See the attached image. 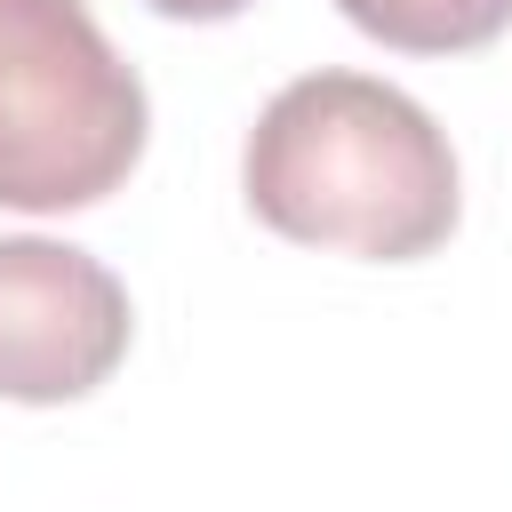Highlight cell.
<instances>
[{
	"label": "cell",
	"mask_w": 512,
	"mask_h": 512,
	"mask_svg": "<svg viewBox=\"0 0 512 512\" xmlns=\"http://www.w3.org/2000/svg\"><path fill=\"white\" fill-rule=\"evenodd\" d=\"M136 312L104 256L40 232H0V400L56 408L128 360Z\"/></svg>",
	"instance_id": "obj_3"
},
{
	"label": "cell",
	"mask_w": 512,
	"mask_h": 512,
	"mask_svg": "<svg viewBox=\"0 0 512 512\" xmlns=\"http://www.w3.org/2000/svg\"><path fill=\"white\" fill-rule=\"evenodd\" d=\"M152 104L88 0H0V208H96L144 160Z\"/></svg>",
	"instance_id": "obj_2"
},
{
	"label": "cell",
	"mask_w": 512,
	"mask_h": 512,
	"mask_svg": "<svg viewBox=\"0 0 512 512\" xmlns=\"http://www.w3.org/2000/svg\"><path fill=\"white\" fill-rule=\"evenodd\" d=\"M144 8H160V16H176V24H224V16H240L248 0H144Z\"/></svg>",
	"instance_id": "obj_5"
},
{
	"label": "cell",
	"mask_w": 512,
	"mask_h": 512,
	"mask_svg": "<svg viewBox=\"0 0 512 512\" xmlns=\"http://www.w3.org/2000/svg\"><path fill=\"white\" fill-rule=\"evenodd\" d=\"M336 8L344 24H360L400 56H464L512 24V0H336Z\"/></svg>",
	"instance_id": "obj_4"
},
{
	"label": "cell",
	"mask_w": 512,
	"mask_h": 512,
	"mask_svg": "<svg viewBox=\"0 0 512 512\" xmlns=\"http://www.w3.org/2000/svg\"><path fill=\"white\" fill-rule=\"evenodd\" d=\"M240 192L280 240L368 264L432 256L464 208L448 128L376 72L288 80L248 128Z\"/></svg>",
	"instance_id": "obj_1"
}]
</instances>
